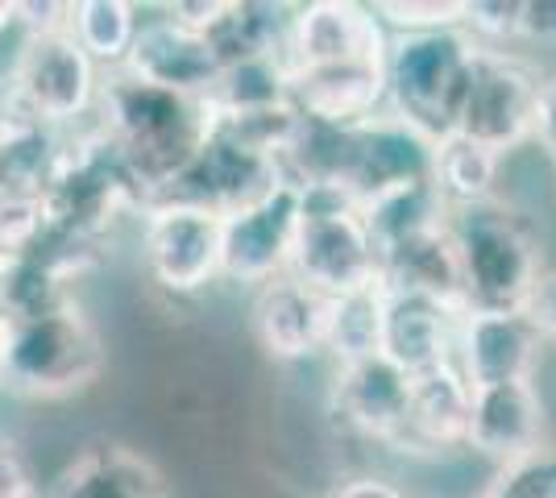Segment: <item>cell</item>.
Masks as SVG:
<instances>
[{"instance_id":"obj_1","label":"cell","mask_w":556,"mask_h":498,"mask_svg":"<svg viewBox=\"0 0 556 498\" xmlns=\"http://www.w3.org/2000/svg\"><path fill=\"white\" fill-rule=\"evenodd\" d=\"M96 120L121 154V163L129 166L146 204L163 200L175 188V179L191 166V158L204 150L216 129L208 100L150 88L125 72L104 75Z\"/></svg>"},{"instance_id":"obj_2","label":"cell","mask_w":556,"mask_h":498,"mask_svg":"<svg viewBox=\"0 0 556 498\" xmlns=\"http://www.w3.org/2000/svg\"><path fill=\"white\" fill-rule=\"evenodd\" d=\"M109 370V341L79 299L0 320V386L17 399H75Z\"/></svg>"},{"instance_id":"obj_3","label":"cell","mask_w":556,"mask_h":498,"mask_svg":"<svg viewBox=\"0 0 556 498\" xmlns=\"http://www.w3.org/2000/svg\"><path fill=\"white\" fill-rule=\"evenodd\" d=\"M448 238L457 250L465 311H528L540 279L544 250L507 204L486 200L448 213Z\"/></svg>"},{"instance_id":"obj_4","label":"cell","mask_w":556,"mask_h":498,"mask_svg":"<svg viewBox=\"0 0 556 498\" xmlns=\"http://www.w3.org/2000/svg\"><path fill=\"white\" fill-rule=\"evenodd\" d=\"M104 88V72L84 54L67 29L22 34L9 54V72L0 84V100L42 125L50 133H71L96 117Z\"/></svg>"},{"instance_id":"obj_5","label":"cell","mask_w":556,"mask_h":498,"mask_svg":"<svg viewBox=\"0 0 556 498\" xmlns=\"http://www.w3.org/2000/svg\"><path fill=\"white\" fill-rule=\"evenodd\" d=\"M478 42L465 29L391 34L387 50V113L416 125L432 142L453 133Z\"/></svg>"},{"instance_id":"obj_6","label":"cell","mask_w":556,"mask_h":498,"mask_svg":"<svg viewBox=\"0 0 556 498\" xmlns=\"http://www.w3.org/2000/svg\"><path fill=\"white\" fill-rule=\"evenodd\" d=\"M287 274L325 299H341L378 283V241L357 204L332 188H300V220Z\"/></svg>"},{"instance_id":"obj_7","label":"cell","mask_w":556,"mask_h":498,"mask_svg":"<svg viewBox=\"0 0 556 498\" xmlns=\"http://www.w3.org/2000/svg\"><path fill=\"white\" fill-rule=\"evenodd\" d=\"M540 84L544 79L523 54L478 47L462 108L453 120V133L465 142L482 145L490 154H498V158H507L510 150L532 142Z\"/></svg>"},{"instance_id":"obj_8","label":"cell","mask_w":556,"mask_h":498,"mask_svg":"<svg viewBox=\"0 0 556 498\" xmlns=\"http://www.w3.org/2000/svg\"><path fill=\"white\" fill-rule=\"evenodd\" d=\"M141 261L150 283L166 295H200L220 283L225 216L187 200H154L141 208Z\"/></svg>"},{"instance_id":"obj_9","label":"cell","mask_w":556,"mask_h":498,"mask_svg":"<svg viewBox=\"0 0 556 498\" xmlns=\"http://www.w3.org/2000/svg\"><path fill=\"white\" fill-rule=\"evenodd\" d=\"M387 50H391V34L374 17L370 4H353V0L291 4L287 47H282L287 75L353 63V59H387Z\"/></svg>"},{"instance_id":"obj_10","label":"cell","mask_w":556,"mask_h":498,"mask_svg":"<svg viewBox=\"0 0 556 498\" xmlns=\"http://www.w3.org/2000/svg\"><path fill=\"white\" fill-rule=\"evenodd\" d=\"M300 220V188L278 183L270 195L241 213L225 216V245H220V279L237 286H262L287 274L291 241Z\"/></svg>"},{"instance_id":"obj_11","label":"cell","mask_w":556,"mask_h":498,"mask_svg":"<svg viewBox=\"0 0 556 498\" xmlns=\"http://www.w3.org/2000/svg\"><path fill=\"white\" fill-rule=\"evenodd\" d=\"M540 354L544 341L528 311H465L453 366L473 391H482L503 382H535Z\"/></svg>"},{"instance_id":"obj_12","label":"cell","mask_w":556,"mask_h":498,"mask_svg":"<svg viewBox=\"0 0 556 498\" xmlns=\"http://www.w3.org/2000/svg\"><path fill=\"white\" fill-rule=\"evenodd\" d=\"M278 183H282V175H278V166L270 158L250 154L245 145L229 142L225 133L212 129L204 150L191 158V166L175 179V188L166 195L212 208L216 216H232L257 204L262 195H270Z\"/></svg>"},{"instance_id":"obj_13","label":"cell","mask_w":556,"mask_h":498,"mask_svg":"<svg viewBox=\"0 0 556 498\" xmlns=\"http://www.w3.org/2000/svg\"><path fill=\"white\" fill-rule=\"evenodd\" d=\"M121 72L150 84V88H163V92L208 100L216 79H220V63L212 54L208 38L170 22L166 13L163 17H146V9H141V29Z\"/></svg>"},{"instance_id":"obj_14","label":"cell","mask_w":556,"mask_h":498,"mask_svg":"<svg viewBox=\"0 0 556 498\" xmlns=\"http://www.w3.org/2000/svg\"><path fill=\"white\" fill-rule=\"evenodd\" d=\"M291 108L300 120L325 129H349L387 113V59L291 72Z\"/></svg>"},{"instance_id":"obj_15","label":"cell","mask_w":556,"mask_h":498,"mask_svg":"<svg viewBox=\"0 0 556 498\" xmlns=\"http://www.w3.org/2000/svg\"><path fill=\"white\" fill-rule=\"evenodd\" d=\"M462 316V308H453L444 299L382 286V341H378V354L394 361L412 379L437 370V366H448L453 349H457Z\"/></svg>"},{"instance_id":"obj_16","label":"cell","mask_w":556,"mask_h":498,"mask_svg":"<svg viewBox=\"0 0 556 498\" xmlns=\"http://www.w3.org/2000/svg\"><path fill=\"white\" fill-rule=\"evenodd\" d=\"M407 391H412V374H403L394 361L374 354L337 366L332 386H328V407L349 432L394 445L403 416H407Z\"/></svg>"},{"instance_id":"obj_17","label":"cell","mask_w":556,"mask_h":498,"mask_svg":"<svg viewBox=\"0 0 556 498\" xmlns=\"http://www.w3.org/2000/svg\"><path fill=\"white\" fill-rule=\"evenodd\" d=\"M325 316L328 299L303 286L295 274H278L254 291L250 304V332L257 349L270 361H307L325 349Z\"/></svg>"},{"instance_id":"obj_18","label":"cell","mask_w":556,"mask_h":498,"mask_svg":"<svg viewBox=\"0 0 556 498\" xmlns=\"http://www.w3.org/2000/svg\"><path fill=\"white\" fill-rule=\"evenodd\" d=\"M540 445H544V404L535 382H503L473 391L465 449H473L494 465H507Z\"/></svg>"},{"instance_id":"obj_19","label":"cell","mask_w":556,"mask_h":498,"mask_svg":"<svg viewBox=\"0 0 556 498\" xmlns=\"http://www.w3.org/2000/svg\"><path fill=\"white\" fill-rule=\"evenodd\" d=\"M469 399H473V386L462 379L453 361L416 374L407 391V416L391 449L416 452V457H444L453 449H465Z\"/></svg>"},{"instance_id":"obj_20","label":"cell","mask_w":556,"mask_h":498,"mask_svg":"<svg viewBox=\"0 0 556 498\" xmlns=\"http://www.w3.org/2000/svg\"><path fill=\"white\" fill-rule=\"evenodd\" d=\"M38 498H170L163 470L129 445H88Z\"/></svg>"},{"instance_id":"obj_21","label":"cell","mask_w":556,"mask_h":498,"mask_svg":"<svg viewBox=\"0 0 556 498\" xmlns=\"http://www.w3.org/2000/svg\"><path fill=\"white\" fill-rule=\"evenodd\" d=\"M378 283L387 291H416L432 295L453 308H462V270H457V250L448 238V220L437 229H424L416 238H403L378 250Z\"/></svg>"},{"instance_id":"obj_22","label":"cell","mask_w":556,"mask_h":498,"mask_svg":"<svg viewBox=\"0 0 556 498\" xmlns=\"http://www.w3.org/2000/svg\"><path fill=\"white\" fill-rule=\"evenodd\" d=\"M291 4H257V0H225V13L216 17L208 34V47L220 67L262 54H282L287 47Z\"/></svg>"},{"instance_id":"obj_23","label":"cell","mask_w":556,"mask_h":498,"mask_svg":"<svg viewBox=\"0 0 556 498\" xmlns=\"http://www.w3.org/2000/svg\"><path fill=\"white\" fill-rule=\"evenodd\" d=\"M138 29L141 4H134V0H71L67 34L104 75L125 67Z\"/></svg>"},{"instance_id":"obj_24","label":"cell","mask_w":556,"mask_h":498,"mask_svg":"<svg viewBox=\"0 0 556 498\" xmlns=\"http://www.w3.org/2000/svg\"><path fill=\"white\" fill-rule=\"evenodd\" d=\"M216 117H245V113H266L291 104V75L282 54H262V59H241L220 67V79L208 95Z\"/></svg>"},{"instance_id":"obj_25","label":"cell","mask_w":556,"mask_h":498,"mask_svg":"<svg viewBox=\"0 0 556 498\" xmlns=\"http://www.w3.org/2000/svg\"><path fill=\"white\" fill-rule=\"evenodd\" d=\"M498 166L503 158L490 154L482 145L465 142L457 133H448L437 142V163H432V183L444 195L448 208H473L494 200V183H498Z\"/></svg>"},{"instance_id":"obj_26","label":"cell","mask_w":556,"mask_h":498,"mask_svg":"<svg viewBox=\"0 0 556 498\" xmlns=\"http://www.w3.org/2000/svg\"><path fill=\"white\" fill-rule=\"evenodd\" d=\"M378 341H382V283L328 299L320 354H328L337 366H349V361L378 354Z\"/></svg>"},{"instance_id":"obj_27","label":"cell","mask_w":556,"mask_h":498,"mask_svg":"<svg viewBox=\"0 0 556 498\" xmlns=\"http://www.w3.org/2000/svg\"><path fill=\"white\" fill-rule=\"evenodd\" d=\"M482 498H556V449L540 445L528 457L498 465Z\"/></svg>"},{"instance_id":"obj_28","label":"cell","mask_w":556,"mask_h":498,"mask_svg":"<svg viewBox=\"0 0 556 498\" xmlns=\"http://www.w3.org/2000/svg\"><path fill=\"white\" fill-rule=\"evenodd\" d=\"M374 17L387 34H424V29H462L465 0H378Z\"/></svg>"},{"instance_id":"obj_29","label":"cell","mask_w":556,"mask_h":498,"mask_svg":"<svg viewBox=\"0 0 556 498\" xmlns=\"http://www.w3.org/2000/svg\"><path fill=\"white\" fill-rule=\"evenodd\" d=\"M523 0H465V34L486 50H507L519 42Z\"/></svg>"},{"instance_id":"obj_30","label":"cell","mask_w":556,"mask_h":498,"mask_svg":"<svg viewBox=\"0 0 556 498\" xmlns=\"http://www.w3.org/2000/svg\"><path fill=\"white\" fill-rule=\"evenodd\" d=\"M42 495V482L34 474L29 457L17 440L0 436V498H38Z\"/></svg>"},{"instance_id":"obj_31","label":"cell","mask_w":556,"mask_h":498,"mask_svg":"<svg viewBox=\"0 0 556 498\" xmlns=\"http://www.w3.org/2000/svg\"><path fill=\"white\" fill-rule=\"evenodd\" d=\"M532 316L535 332H540V341H544V349H556V270H544V279L535 286L532 295Z\"/></svg>"},{"instance_id":"obj_32","label":"cell","mask_w":556,"mask_h":498,"mask_svg":"<svg viewBox=\"0 0 556 498\" xmlns=\"http://www.w3.org/2000/svg\"><path fill=\"white\" fill-rule=\"evenodd\" d=\"M532 138L540 142V150L556 163V75H548L540 84V100H535V125Z\"/></svg>"},{"instance_id":"obj_33","label":"cell","mask_w":556,"mask_h":498,"mask_svg":"<svg viewBox=\"0 0 556 498\" xmlns=\"http://www.w3.org/2000/svg\"><path fill=\"white\" fill-rule=\"evenodd\" d=\"M519 42H553L556 47V0H523Z\"/></svg>"},{"instance_id":"obj_34","label":"cell","mask_w":556,"mask_h":498,"mask_svg":"<svg viewBox=\"0 0 556 498\" xmlns=\"http://www.w3.org/2000/svg\"><path fill=\"white\" fill-rule=\"evenodd\" d=\"M328 498H407V495L394 486L391 477L357 474V477H345L341 486H332V495H328Z\"/></svg>"},{"instance_id":"obj_35","label":"cell","mask_w":556,"mask_h":498,"mask_svg":"<svg viewBox=\"0 0 556 498\" xmlns=\"http://www.w3.org/2000/svg\"><path fill=\"white\" fill-rule=\"evenodd\" d=\"M17 38V0H0V50Z\"/></svg>"}]
</instances>
